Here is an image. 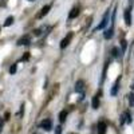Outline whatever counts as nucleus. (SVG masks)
Here are the masks:
<instances>
[{
  "label": "nucleus",
  "mask_w": 134,
  "mask_h": 134,
  "mask_svg": "<svg viewBox=\"0 0 134 134\" xmlns=\"http://www.w3.org/2000/svg\"><path fill=\"white\" fill-rule=\"evenodd\" d=\"M50 8H51L50 5H44V7L42 8V11H40V14L38 15V18H43L44 15H47V14H48V11H50Z\"/></svg>",
  "instance_id": "obj_9"
},
{
  "label": "nucleus",
  "mask_w": 134,
  "mask_h": 134,
  "mask_svg": "<svg viewBox=\"0 0 134 134\" xmlns=\"http://www.w3.org/2000/svg\"><path fill=\"white\" fill-rule=\"evenodd\" d=\"M28 58H30V52H26V55L23 57V60H27Z\"/></svg>",
  "instance_id": "obj_20"
},
{
  "label": "nucleus",
  "mask_w": 134,
  "mask_h": 134,
  "mask_svg": "<svg viewBox=\"0 0 134 134\" xmlns=\"http://www.w3.org/2000/svg\"><path fill=\"white\" fill-rule=\"evenodd\" d=\"M9 72L11 74H15L16 72V64H12V66L9 67Z\"/></svg>",
  "instance_id": "obj_18"
},
{
  "label": "nucleus",
  "mask_w": 134,
  "mask_h": 134,
  "mask_svg": "<svg viewBox=\"0 0 134 134\" xmlns=\"http://www.w3.org/2000/svg\"><path fill=\"white\" fill-rule=\"evenodd\" d=\"M106 124L105 122H99L98 124V134H106Z\"/></svg>",
  "instance_id": "obj_6"
},
{
  "label": "nucleus",
  "mask_w": 134,
  "mask_h": 134,
  "mask_svg": "<svg viewBox=\"0 0 134 134\" xmlns=\"http://www.w3.org/2000/svg\"><path fill=\"white\" fill-rule=\"evenodd\" d=\"M34 34H35L36 36H39L40 35V30H35V31H34Z\"/></svg>",
  "instance_id": "obj_22"
},
{
  "label": "nucleus",
  "mask_w": 134,
  "mask_h": 134,
  "mask_svg": "<svg viewBox=\"0 0 134 134\" xmlns=\"http://www.w3.org/2000/svg\"><path fill=\"white\" fill-rule=\"evenodd\" d=\"M109 15H110V9H107L106 11V14H105V16H103V19H102V21L98 24V27L95 28V31H99V30H103L105 27H106V24L109 23Z\"/></svg>",
  "instance_id": "obj_1"
},
{
  "label": "nucleus",
  "mask_w": 134,
  "mask_h": 134,
  "mask_svg": "<svg viewBox=\"0 0 134 134\" xmlns=\"http://www.w3.org/2000/svg\"><path fill=\"white\" fill-rule=\"evenodd\" d=\"M121 43H122V48L125 50V48H126V40H122Z\"/></svg>",
  "instance_id": "obj_21"
},
{
  "label": "nucleus",
  "mask_w": 134,
  "mask_h": 134,
  "mask_svg": "<svg viewBox=\"0 0 134 134\" xmlns=\"http://www.w3.org/2000/svg\"><path fill=\"white\" fill-rule=\"evenodd\" d=\"M71 38H72V34H69V36H66V38L60 42V48H66L67 46H69V43H70Z\"/></svg>",
  "instance_id": "obj_5"
},
{
  "label": "nucleus",
  "mask_w": 134,
  "mask_h": 134,
  "mask_svg": "<svg viewBox=\"0 0 134 134\" xmlns=\"http://www.w3.org/2000/svg\"><path fill=\"white\" fill-rule=\"evenodd\" d=\"M111 54H113V57H114V58H117L118 55H119V50H118L117 47H114L113 50H111Z\"/></svg>",
  "instance_id": "obj_17"
},
{
  "label": "nucleus",
  "mask_w": 134,
  "mask_h": 134,
  "mask_svg": "<svg viewBox=\"0 0 134 134\" xmlns=\"http://www.w3.org/2000/svg\"><path fill=\"white\" fill-rule=\"evenodd\" d=\"M30 43H31L30 35H24V36H21V38L18 40V44H19V46H28Z\"/></svg>",
  "instance_id": "obj_3"
},
{
  "label": "nucleus",
  "mask_w": 134,
  "mask_h": 134,
  "mask_svg": "<svg viewBox=\"0 0 134 134\" xmlns=\"http://www.w3.org/2000/svg\"><path fill=\"white\" fill-rule=\"evenodd\" d=\"M125 117H126V122H127V124H131L133 118L130 117V113H129V111H125Z\"/></svg>",
  "instance_id": "obj_16"
},
{
  "label": "nucleus",
  "mask_w": 134,
  "mask_h": 134,
  "mask_svg": "<svg viewBox=\"0 0 134 134\" xmlns=\"http://www.w3.org/2000/svg\"><path fill=\"white\" fill-rule=\"evenodd\" d=\"M124 18H125L126 24H127V26H130V24H131V15H130V8H127V9L125 11V15H124Z\"/></svg>",
  "instance_id": "obj_7"
},
{
  "label": "nucleus",
  "mask_w": 134,
  "mask_h": 134,
  "mask_svg": "<svg viewBox=\"0 0 134 134\" xmlns=\"http://www.w3.org/2000/svg\"><path fill=\"white\" fill-rule=\"evenodd\" d=\"M78 15H79V9H78V8H72L71 12L69 14V18H70V19H75Z\"/></svg>",
  "instance_id": "obj_11"
},
{
  "label": "nucleus",
  "mask_w": 134,
  "mask_h": 134,
  "mask_svg": "<svg viewBox=\"0 0 134 134\" xmlns=\"http://www.w3.org/2000/svg\"><path fill=\"white\" fill-rule=\"evenodd\" d=\"M40 127H42L43 130H46V131H50V130L52 129V122H51V119H43L42 124H40Z\"/></svg>",
  "instance_id": "obj_2"
},
{
  "label": "nucleus",
  "mask_w": 134,
  "mask_h": 134,
  "mask_svg": "<svg viewBox=\"0 0 134 134\" xmlns=\"http://www.w3.org/2000/svg\"><path fill=\"white\" fill-rule=\"evenodd\" d=\"M55 134H62V127L60 126H57V129H55Z\"/></svg>",
  "instance_id": "obj_19"
},
{
  "label": "nucleus",
  "mask_w": 134,
  "mask_h": 134,
  "mask_svg": "<svg viewBox=\"0 0 134 134\" xmlns=\"http://www.w3.org/2000/svg\"><path fill=\"white\" fill-rule=\"evenodd\" d=\"M99 94H100V93H99ZM99 94H97V95L93 98V102H91L93 109H98V107H99Z\"/></svg>",
  "instance_id": "obj_8"
},
{
  "label": "nucleus",
  "mask_w": 134,
  "mask_h": 134,
  "mask_svg": "<svg viewBox=\"0 0 134 134\" xmlns=\"http://www.w3.org/2000/svg\"><path fill=\"white\" fill-rule=\"evenodd\" d=\"M2 129H3V121L0 119V131H2Z\"/></svg>",
  "instance_id": "obj_23"
},
{
  "label": "nucleus",
  "mask_w": 134,
  "mask_h": 134,
  "mask_svg": "<svg viewBox=\"0 0 134 134\" xmlns=\"http://www.w3.org/2000/svg\"><path fill=\"white\" fill-rule=\"evenodd\" d=\"M119 79H121V78H118L117 82H115V85L113 86V88H111V91H110V94H111V95H115V94H117V91H118V83H119Z\"/></svg>",
  "instance_id": "obj_12"
},
{
  "label": "nucleus",
  "mask_w": 134,
  "mask_h": 134,
  "mask_svg": "<svg viewBox=\"0 0 134 134\" xmlns=\"http://www.w3.org/2000/svg\"><path fill=\"white\" fill-rule=\"evenodd\" d=\"M113 35H114V31H113V28H109V30H106V31H105V34H103L105 39H111V38H113Z\"/></svg>",
  "instance_id": "obj_10"
},
{
  "label": "nucleus",
  "mask_w": 134,
  "mask_h": 134,
  "mask_svg": "<svg viewBox=\"0 0 134 134\" xmlns=\"http://www.w3.org/2000/svg\"><path fill=\"white\" fill-rule=\"evenodd\" d=\"M129 103H130V106H134V93L129 94Z\"/></svg>",
  "instance_id": "obj_15"
},
{
  "label": "nucleus",
  "mask_w": 134,
  "mask_h": 134,
  "mask_svg": "<svg viewBox=\"0 0 134 134\" xmlns=\"http://www.w3.org/2000/svg\"><path fill=\"white\" fill-rule=\"evenodd\" d=\"M75 91L76 93H83L85 91V82L83 81H78L75 83Z\"/></svg>",
  "instance_id": "obj_4"
},
{
  "label": "nucleus",
  "mask_w": 134,
  "mask_h": 134,
  "mask_svg": "<svg viewBox=\"0 0 134 134\" xmlns=\"http://www.w3.org/2000/svg\"><path fill=\"white\" fill-rule=\"evenodd\" d=\"M12 23H14V18H12V16H9V18H7L5 23H4V26H5V27H8V26H11Z\"/></svg>",
  "instance_id": "obj_14"
},
{
  "label": "nucleus",
  "mask_w": 134,
  "mask_h": 134,
  "mask_svg": "<svg viewBox=\"0 0 134 134\" xmlns=\"http://www.w3.org/2000/svg\"><path fill=\"white\" fill-rule=\"evenodd\" d=\"M66 118H67V110H62L60 114H59V121L60 122H64Z\"/></svg>",
  "instance_id": "obj_13"
}]
</instances>
